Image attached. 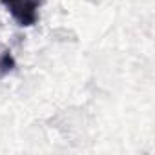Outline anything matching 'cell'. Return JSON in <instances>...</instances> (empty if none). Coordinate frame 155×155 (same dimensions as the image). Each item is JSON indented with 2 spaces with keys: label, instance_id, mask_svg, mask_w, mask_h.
<instances>
[{
  "label": "cell",
  "instance_id": "1",
  "mask_svg": "<svg viewBox=\"0 0 155 155\" xmlns=\"http://www.w3.org/2000/svg\"><path fill=\"white\" fill-rule=\"evenodd\" d=\"M0 4L8 9V13L18 26L29 28L35 26L38 20V9L42 6V0H0Z\"/></svg>",
  "mask_w": 155,
  "mask_h": 155
},
{
  "label": "cell",
  "instance_id": "2",
  "mask_svg": "<svg viewBox=\"0 0 155 155\" xmlns=\"http://www.w3.org/2000/svg\"><path fill=\"white\" fill-rule=\"evenodd\" d=\"M15 66H17V62H15L11 51L6 49V48H2V49H0V77L11 73L15 69Z\"/></svg>",
  "mask_w": 155,
  "mask_h": 155
}]
</instances>
